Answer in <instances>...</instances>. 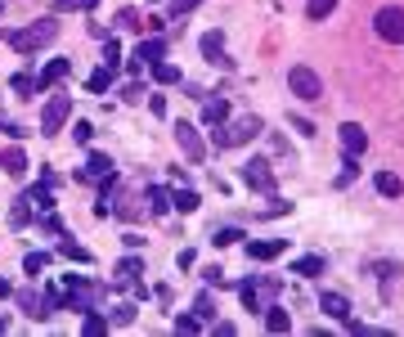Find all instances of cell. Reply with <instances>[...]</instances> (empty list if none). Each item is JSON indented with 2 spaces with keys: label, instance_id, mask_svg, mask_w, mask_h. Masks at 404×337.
Here are the masks:
<instances>
[{
  "label": "cell",
  "instance_id": "obj_13",
  "mask_svg": "<svg viewBox=\"0 0 404 337\" xmlns=\"http://www.w3.org/2000/svg\"><path fill=\"white\" fill-rule=\"evenodd\" d=\"M63 77H68V59H54V63H45V68H41L36 86H41V90H50V86H59Z\"/></svg>",
  "mask_w": 404,
  "mask_h": 337
},
{
  "label": "cell",
  "instance_id": "obj_28",
  "mask_svg": "<svg viewBox=\"0 0 404 337\" xmlns=\"http://www.w3.org/2000/svg\"><path fill=\"white\" fill-rule=\"evenodd\" d=\"M198 194H193V189H180V194L176 198H171V207H176V212H198Z\"/></svg>",
  "mask_w": 404,
  "mask_h": 337
},
{
  "label": "cell",
  "instance_id": "obj_35",
  "mask_svg": "<svg viewBox=\"0 0 404 337\" xmlns=\"http://www.w3.org/2000/svg\"><path fill=\"white\" fill-rule=\"evenodd\" d=\"M9 90H14L18 99H27V94L36 90V81H32V77H23V72H18V77H9Z\"/></svg>",
  "mask_w": 404,
  "mask_h": 337
},
{
  "label": "cell",
  "instance_id": "obj_2",
  "mask_svg": "<svg viewBox=\"0 0 404 337\" xmlns=\"http://www.w3.org/2000/svg\"><path fill=\"white\" fill-rule=\"evenodd\" d=\"M373 32L382 36L386 45H404V9L400 5H386L373 14Z\"/></svg>",
  "mask_w": 404,
  "mask_h": 337
},
{
  "label": "cell",
  "instance_id": "obj_17",
  "mask_svg": "<svg viewBox=\"0 0 404 337\" xmlns=\"http://www.w3.org/2000/svg\"><path fill=\"white\" fill-rule=\"evenodd\" d=\"M27 202H32V207H41V212H50L54 207V185H50V180H41L36 189H27Z\"/></svg>",
  "mask_w": 404,
  "mask_h": 337
},
{
  "label": "cell",
  "instance_id": "obj_37",
  "mask_svg": "<svg viewBox=\"0 0 404 337\" xmlns=\"http://www.w3.org/2000/svg\"><path fill=\"white\" fill-rule=\"evenodd\" d=\"M176 333H202V319L198 315H180L176 319Z\"/></svg>",
  "mask_w": 404,
  "mask_h": 337
},
{
  "label": "cell",
  "instance_id": "obj_7",
  "mask_svg": "<svg viewBox=\"0 0 404 337\" xmlns=\"http://www.w3.org/2000/svg\"><path fill=\"white\" fill-rule=\"evenodd\" d=\"M68 113H72V99H68V94H54V99L45 104V113H41V130H45V135H54V130L68 122Z\"/></svg>",
  "mask_w": 404,
  "mask_h": 337
},
{
  "label": "cell",
  "instance_id": "obj_32",
  "mask_svg": "<svg viewBox=\"0 0 404 337\" xmlns=\"http://www.w3.org/2000/svg\"><path fill=\"white\" fill-rule=\"evenodd\" d=\"M45 266H50V257H45V252H27V257H23V270H27V274H41Z\"/></svg>",
  "mask_w": 404,
  "mask_h": 337
},
{
  "label": "cell",
  "instance_id": "obj_19",
  "mask_svg": "<svg viewBox=\"0 0 404 337\" xmlns=\"http://www.w3.org/2000/svg\"><path fill=\"white\" fill-rule=\"evenodd\" d=\"M85 86H90V94H104L108 86H113V68H108V63H104V68H94L90 77H85Z\"/></svg>",
  "mask_w": 404,
  "mask_h": 337
},
{
  "label": "cell",
  "instance_id": "obj_31",
  "mask_svg": "<svg viewBox=\"0 0 404 337\" xmlns=\"http://www.w3.org/2000/svg\"><path fill=\"white\" fill-rule=\"evenodd\" d=\"M81 333H85V337H104V333H108V319H104V315H85Z\"/></svg>",
  "mask_w": 404,
  "mask_h": 337
},
{
  "label": "cell",
  "instance_id": "obj_24",
  "mask_svg": "<svg viewBox=\"0 0 404 337\" xmlns=\"http://www.w3.org/2000/svg\"><path fill=\"white\" fill-rule=\"evenodd\" d=\"M265 329H269V333H292V315H288V310H269V315H265Z\"/></svg>",
  "mask_w": 404,
  "mask_h": 337
},
{
  "label": "cell",
  "instance_id": "obj_6",
  "mask_svg": "<svg viewBox=\"0 0 404 337\" xmlns=\"http://www.w3.org/2000/svg\"><path fill=\"white\" fill-rule=\"evenodd\" d=\"M243 180H247L256 194H274V171H269L265 158H252L247 166H243Z\"/></svg>",
  "mask_w": 404,
  "mask_h": 337
},
{
  "label": "cell",
  "instance_id": "obj_8",
  "mask_svg": "<svg viewBox=\"0 0 404 337\" xmlns=\"http://www.w3.org/2000/svg\"><path fill=\"white\" fill-rule=\"evenodd\" d=\"M202 54H207V63L225 68L229 63V59H225V32H207L202 36Z\"/></svg>",
  "mask_w": 404,
  "mask_h": 337
},
{
  "label": "cell",
  "instance_id": "obj_3",
  "mask_svg": "<svg viewBox=\"0 0 404 337\" xmlns=\"http://www.w3.org/2000/svg\"><path fill=\"white\" fill-rule=\"evenodd\" d=\"M256 130H261V122H256V117H243L238 126H225V130H216V135H212V144H216V149H238V144L256 140Z\"/></svg>",
  "mask_w": 404,
  "mask_h": 337
},
{
  "label": "cell",
  "instance_id": "obj_22",
  "mask_svg": "<svg viewBox=\"0 0 404 337\" xmlns=\"http://www.w3.org/2000/svg\"><path fill=\"white\" fill-rule=\"evenodd\" d=\"M319 270H324V257H297V266H292V274H301V279H314Z\"/></svg>",
  "mask_w": 404,
  "mask_h": 337
},
{
  "label": "cell",
  "instance_id": "obj_41",
  "mask_svg": "<svg viewBox=\"0 0 404 337\" xmlns=\"http://www.w3.org/2000/svg\"><path fill=\"white\" fill-rule=\"evenodd\" d=\"M104 54H108V59H104V63H108V68H113V72H117V68H121V45H117V41H108V50H104Z\"/></svg>",
  "mask_w": 404,
  "mask_h": 337
},
{
  "label": "cell",
  "instance_id": "obj_1",
  "mask_svg": "<svg viewBox=\"0 0 404 337\" xmlns=\"http://www.w3.org/2000/svg\"><path fill=\"white\" fill-rule=\"evenodd\" d=\"M59 36V23H50V18H41V23H27V27H14L5 36L9 41V50H18V54H32V50H41V45H50Z\"/></svg>",
  "mask_w": 404,
  "mask_h": 337
},
{
  "label": "cell",
  "instance_id": "obj_14",
  "mask_svg": "<svg viewBox=\"0 0 404 337\" xmlns=\"http://www.w3.org/2000/svg\"><path fill=\"white\" fill-rule=\"evenodd\" d=\"M135 59H144V63H157V59H166V41L162 36H149V41L135 45Z\"/></svg>",
  "mask_w": 404,
  "mask_h": 337
},
{
  "label": "cell",
  "instance_id": "obj_27",
  "mask_svg": "<svg viewBox=\"0 0 404 337\" xmlns=\"http://www.w3.org/2000/svg\"><path fill=\"white\" fill-rule=\"evenodd\" d=\"M166 207H171V194L153 185V189H149V212H153V216H166Z\"/></svg>",
  "mask_w": 404,
  "mask_h": 337
},
{
  "label": "cell",
  "instance_id": "obj_49",
  "mask_svg": "<svg viewBox=\"0 0 404 337\" xmlns=\"http://www.w3.org/2000/svg\"><path fill=\"white\" fill-rule=\"evenodd\" d=\"M0 333H5V319H0Z\"/></svg>",
  "mask_w": 404,
  "mask_h": 337
},
{
  "label": "cell",
  "instance_id": "obj_42",
  "mask_svg": "<svg viewBox=\"0 0 404 337\" xmlns=\"http://www.w3.org/2000/svg\"><path fill=\"white\" fill-rule=\"evenodd\" d=\"M117 23H121V27H140V9H121V14H117Z\"/></svg>",
  "mask_w": 404,
  "mask_h": 337
},
{
  "label": "cell",
  "instance_id": "obj_9",
  "mask_svg": "<svg viewBox=\"0 0 404 337\" xmlns=\"http://www.w3.org/2000/svg\"><path fill=\"white\" fill-rule=\"evenodd\" d=\"M319 306H324V315H328V319H337V324H346V319H350V302H346L341 293H324V297H319Z\"/></svg>",
  "mask_w": 404,
  "mask_h": 337
},
{
  "label": "cell",
  "instance_id": "obj_11",
  "mask_svg": "<svg viewBox=\"0 0 404 337\" xmlns=\"http://www.w3.org/2000/svg\"><path fill=\"white\" fill-rule=\"evenodd\" d=\"M113 171V158H104V153H90V158H85V166L77 171V180L85 185V180H99V176H108Z\"/></svg>",
  "mask_w": 404,
  "mask_h": 337
},
{
  "label": "cell",
  "instance_id": "obj_26",
  "mask_svg": "<svg viewBox=\"0 0 404 337\" xmlns=\"http://www.w3.org/2000/svg\"><path fill=\"white\" fill-rule=\"evenodd\" d=\"M108 324H117V329H126V324H135V306H130V302L113 306V310H108Z\"/></svg>",
  "mask_w": 404,
  "mask_h": 337
},
{
  "label": "cell",
  "instance_id": "obj_33",
  "mask_svg": "<svg viewBox=\"0 0 404 337\" xmlns=\"http://www.w3.org/2000/svg\"><path fill=\"white\" fill-rule=\"evenodd\" d=\"M27 221H32V202L23 198V202H14V212H9V225L18 230V225H27Z\"/></svg>",
  "mask_w": 404,
  "mask_h": 337
},
{
  "label": "cell",
  "instance_id": "obj_34",
  "mask_svg": "<svg viewBox=\"0 0 404 337\" xmlns=\"http://www.w3.org/2000/svg\"><path fill=\"white\" fill-rule=\"evenodd\" d=\"M355 176H360V158H355V153H346V162H341V176H337V185H350Z\"/></svg>",
  "mask_w": 404,
  "mask_h": 337
},
{
  "label": "cell",
  "instance_id": "obj_23",
  "mask_svg": "<svg viewBox=\"0 0 404 337\" xmlns=\"http://www.w3.org/2000/svg\"><path fill=\"white\" fill-rule=\"evenodd\" d=\"M94 0H54V14H90Z\"/></svg>",
  "mask_w": 404,
  "mask_h": 337
},
{
  "label": "cell",
  "instance_id": "obj_45",
  "mask_svg": "<svg viewBox=\"0 0 404 337\" xmlns=\"http://www.w3.org/2000/svg\"><path fill=\"white\" fill-rule=\"evenodd\" d=\"M41 225H45L50 234H63V221H59V216H50V212H45V221H41Z\"/></svg>",
  "mask_w": 404,
  "mask_h": 337
},
{
  "label": "cell",
  "instance_id": "obj_29",
  "mask_svg": "<svg viewBox=\"0 0 404 337\" xmlns=\"http://www.w3.org/2000/svg\"><path fill=\"white\" fill-rule=\"evenodd\" d=\"M333 9H337V0H305V14H310L314 23H319V18H328Z\"/></svg>",
  "mask_w": 404,
  "mask_h": 337
},
{
  "label": "cell",
  "instance_id": "obj_10",
  "mask_svg": "<svg viewBox=\"0 0 404 337\" xmlns=\"http://www.w3.org/2000/svg\"><path fill=\"white\" fill-rule=\"evenodd\" d=\"M341 144H346V153H355V158H360V153L369 149V135H364L360 122H346V126H341Z\"/></svg>",
  "mask_w": 404,
  "mask_h": 337
},
{
  "label": "cell",
  "instance_id": "obj_48",
  "mask_svg": "<svg viewBox=\"0 0 404 337\" xmlns=\"http://www.w3.org/2000/svg\"><path fill=\"white\" fill-rule=\"evenodd\" d=\"M0 297H9V279H0Z\"/></svg>",
  "mask_w": 404,
  "mask_h": 337
},
{
  "label": "cell",
  "instance_id": "obj_12",
  "mask_svg": "<svg viewBox=\"0 0 404 337\" xmlns=\"http://www.w3.org/2000/svg\"><path fill=\"white\" fill-rule=\"evenodd\" d=\"M27 153H23V149H0V171H5V176H23V171H27Z\"/></svg>",
  "mask_w": 404,
  "mask_h": 337
},
{
  "label": "cell",
  "instance_id": "obj_25",
  "mask_svg": "<svg viewBox=\"0 0 404 337\" xmlns=\"http://www.w3.org/2000/svg\"><path fill=\"white\" fill-rule=\"evenodd\" d=\"M243 306H247L252 315H265L261 310V283H243Z\"/></svg>",
  "mask_w": 404,
  "mask_h": 337
},
{
  "label": "cell",
  "instance_id": "obj_44",
  "mask_svg": "<svg viewBox=\"0 0 404 337\" xmlns=\"http://www.w3.org/2000/svg\"><path fill=\"white\" fill-rule=\"evenodd\" d=\"M292 130H301V135L310 140V135H314V122H305V117H292Z\"/></svg>",
  "mask_w": 404,
  "mask_h": 337
},
{
  "label": "cell",
  "instance_id": "obj_43",
  "mask_svg": "<svg viewBox=\"0 0 404 337\" xmlns=\"http://www.w3.org/2000/svg\"><path fill=\"white\" fill-rule=\"evenodd\" d=\"M193 315H198V319H212V315H216V310H212V297H198V302H193Z\"/></svg>",
  "mask_w": 404,
  "mask_h": 337
},
{
  "label": "cell",
  "instance_id": "obj_20",
  "mask_svg": "<svg viewBox=\"0 0 404 337\" xmlns=\"http://www.w3.org/2000/svg\"><path fill=\"white\" fill-rule=\"evenodd\" d=\"M18 306L27 310L32 319H45V315H50V310H45V297H36V293H18Z\"/></svg>",
  "mask_w": 404,
  "mask_h": 337
},
{
  "label": "cell",
  "instance_id": "obj_47",
  "mask_svg": "<svg viewBox=\"0 0 404 337\" xmlns=\"http://www.w3.org/2000/svg\"><path fill=\"white\" fill-rule=\"evenodd\" d=\"M149 108H153V117H162V113H166V99H162V94H153Z\"/></svg>",
  "mask_w": 404,
  "mask_h": 337
},
{
  "label": "cell",
  "instance_id": "obj_46",
  "mask_svg": "<svg viewBox=\"0 0 404 337\" xmlns=\"http://www.w3.org/2000/svg\"><path fill=\"white\" fill-rule=\"evenodd\" d=\"M202 274H207V283H225V270H216V266H207Z\"/></svg>",
  "mask_w": 404,
  "mask_h": 337
},
{
  "label": "cell",
  "instance_id": "obj_18",
  "mask_svg": "<svg viewBox=\"0 0 404 337\" xmlns=\"http://www.w3.org/2000/svg\"><path fill=\"white\" fill-rule=\"evenodd\" d=\"M225 117H229V99H207L202 104V122L207 126H220Z\"/></svg>",
  "mask_w": 404,
  "mask_h": 337
},
{
  "label": "cell",
  "instance_id": "obj_40",
  "mask_svg": "<svg viewBox=\"0 0 404 337\" xmlns=\"http://www.w3.org/2000/svg\"><path fill=\"white\" fill-rule=\"evenodd\" d=\"M238 238H243V230H216L212 243H216V247H229V243H238Z\"/></svg>",
  "mask_w": 404,
  "mask_h": 337
},
{
  "label": "cell",
  "instance_id": "obj_5",
  "mask_svg": "<svg viewBox=\"0 0 404 337\" xmlns=\"http://www.w3.org/2000/svg\"><path fill=\"white\" fill-rule=\"evenodd\" d=\"M176 144L185 149V158H189L193 166H198V162L207 158V144H202L198 130H193V122H176Z\"/></svg>",
  "mask_w": 404,
  "mask_h": 337
},
{
  "label": "cell",
  "instance_id": "obj_16",
  "mask_svg": "<svg viewBox=\"0 0 404 337\" xmlns=\"http://www.w3.org/2000/svg\"><path fill=\"white\" fill-rule=\"evenodd\" d=\"M283 247H288L283 238H265V243H247V257H252V261H274Z\"/></svg>",
  "mask_w": 404,
  "mask_h": 337
},
{
  "label": "cell",
  "instance_id": "obj_30",
  "mask_svg": "<svg viewBox=\"0 0 404 337\" xmlns=\"http://www.w3.org/2000/svg\"><path fill=\"white\" fill-rule=\"evenodd\" d=\"M153 77L162 81V86H176V81H180V68H176V63H153Z\"/></svg>",
  "mask_w": 404,
  "mask_h": 337
},
{
  "label": "cell",
  "instance_id": "obj_15",
  "mask_svg": "<svg viewBox=\"0 0 404 337\" xmlns=\"http://www.w3.org/2000/svg\"><path fill=\"white\" fill-rule=\"evenodd\" d=\"M373 185H377V194H382V198H400V194H404V180H400L396 171H377Z\"/></svg>",
  "mask_w": 404,
  "mask_h": 337
},
{
  "label": "cell",
  "instance_id": "obj_4",
  "mask_svg": "<svg viewBox=\"0 0 404 337\" xmlns=\"http://www.w3.org/2000/svg\"><path fill=\"white\" fill-rule=\"evenodd\" d=\"M288 86H292V94H301V99H324V81H319V72L314 68H292L288 72Z\"/></svg>",
  "mask_w": 404,
  "mask_h": 337
},
{
  "label": "cell",
  "instance_id": "obj_21",
  "mask_svg": "<svg viewBox=\"0 0 404 337\" xmlns=\"http://www.w3.org/2000/svg\"><path fill=\"white\" fill-rule=\"evenodd\" d=\"M144 274V261L140 257H126V261H117V279H126V283H135Z\"/></svg>",
  "mask_w": 404,
  "mask_h": 337
},
{
  "label": "cell",
  "instance_id": "obj_36",
  "mask_svg": "<svg viewBox=\"0 0 404 337\" xmlns=\"http://www.w3.org/2000/svg\"><path fill=\"white\" fill-rule=\"evenodd\" d=\"M59 252H63L68 261H77V266H90V252H85L81 243H63V247H59Z\"/></svg>",
  "mask_w": 404,
  "mask_h": 337
},
{
  "label": "cell",
  "instance_id": "obj_38",
  "mask_svg": "<svg viewBox=\"0 0 404 337\" xmlns=\"http://www.w3.org/2000/svg\"><path fill=\"white\" fill-rule=\"evenodd\" d=\"M198 5H202V0H171V14H176V18H185V14H193Z\"/></svg>",
  "mask_w": 404,
  "mask_h": 337
},
{
  "label": "cell",
  "instance_id": "obj_39",
  "mask_svg": "<svg viewBox=\"0 0 404 337\" xmlns=\"http://www.w3.org/2000/svg\"><path fill=\"white\" fill-rule=\"evenodd\" d=\"M72 135H77V144L85 149V144L94 140V126H90V122H77V126H72Z\"/></svg>",
  "mask_w": 404,
  "mask_h": 337
}]
</instances>
